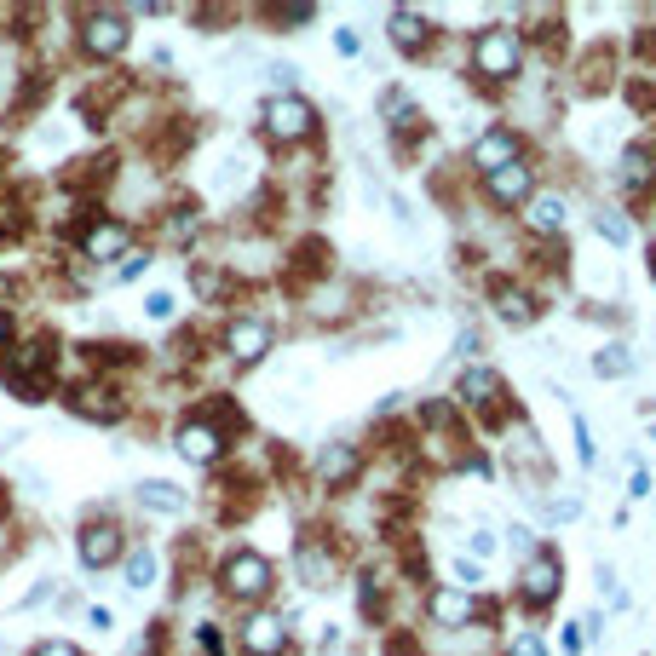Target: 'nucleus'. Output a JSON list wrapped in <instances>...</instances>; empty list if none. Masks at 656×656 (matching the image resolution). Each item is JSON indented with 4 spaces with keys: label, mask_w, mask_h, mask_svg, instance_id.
I'll list each match as a JSON object with an SVG mask.
<instances>
[{
    "label": "nucleus",
    "mask_w": 656,
    "mask_h": 656,
    "mask_svg": "<svg viewBox=\"0 0 656 656\" xmlns=\"http://www.w3.org/2000/svg\"><path fill=\"white\" fill-rule=\"evenodd\" d=\"M116 254H127V225H93L87 231V259H116Z\"/></svg>",
    "instance_id": "f3484780"
},
{
    "label": "nucleus",
    "mask_w": 656,
    "mask_h": 656,
    "mask_svg": "<svg viewBox=\"0 0 656 656\" xmlns=\"http://www.w3.org/2000/svg\"><path fill=\"white\" fill-rule=\"evenodd\" d=\"M29 656H81V651H75V645H64V639H41Z\"/></svg>",
    "instance_id": "c85d7f7f"
},
{
    "label": "nucleus",
    "mask_w": 656,
    "mask_h": 656,
    "mask_svg": "<svg viewBox=\"0 0 656 656\" xmlns=\"http://www.w3.org/2000/svg\"><path fill=\"white\" fill-rule=\"evenodd\" d=\"M495 553V536L490 530H472V559H490Z\"/></svg>",
    "instance_id": "2f4dec72"
},
{
    "label": "nucleus",
    "mask_w": 656,
    "mask_h": 656,
    "mask_svg": "<svg viewBox=\"0 0 656 656\" xmlns=\"http://www.w3.org/2000/svg\"><path fill=\"white\" fill-rule=\"evenodd\" d=\"M156 582V553L150 547H133V559H127V587H150Z\"/></svg>",
    "instance_id": "4be33fe9"
},
{
    "label": "nucleus",
    "mask_w": 656,
    "mask_h": 656,
    "mask_svg": "<svg viewBox=\"0 0 656 656\" xmlns=\"http://www.w3.org/2000/svg\"><path fill=\"white\" fill-rule=\"evenodd\" d=\"M392 41H398L403 52H421L426 41H432V29H426V18H415V12H392Z\"/></svg>",
    "instance_id": "a211bd4d"
},
{
    "label": "nucleus",
    "mask_w": 656,
    "mask_h": 656,
    "mask_svg": "<svg viewBox=\"0 0 656 656\" xmlns=\"http://www.w3.org/2000/svg\"><path fill=\"white\" fill-rule=\"evenodd\" d=\"M576 455H582V467H593V461H599V449H593V432H587L582 415H576Z\"/></svg>",
    "instance_id": "a878e982"
},
{
    "label": "nucleus",
    "mask_w": 656,
    "mask_h": 656,
    "mask_svg": "<svg viewBox=\"0 0 656 656\" xmlns=\"http://www.w3.org/2000/svg\"><path fill=\"white\" fill-rule=\"evenodd\" d=\"M513 656H547V651H541V639H536V633H524V639L513 645Z\"/></svg>",
    "instance_id": "473e14b6"
},
{
    "label": "nucleus",
    "mask_w": 656,
    "mask_h": 656,
    "mask_svg": "<svg viewBox=\"0 0 656 656\" xmlns=\"http://www.w3.org/2000/svg\"><path fill=\"white\" fill-rule=\"evenodd\" d=\"M628 490H633V495H645V490H651V472L639 467V461H628Z\"/></svg>",
    "instance_id": "7c9ffc66"
},
{
    "label": "nucleus",
    "mask_w": 656,
    "mask_h": 656,
    "mask_svg": "<svg viewBox=\"0 0 656 656\" xmlns=\"http://www.w3.org/2000/svg\"><path fill=\"white\" fill-rule=\"evenodd\" d=\"M599 231H605L610 242H628V225H622V219H616V213H599Z\"/></svg>",
    "instance_id": "c756f323"
},
{
    "label": "nucleus",
    "mask_w": 656,
    "mask_h": 656,
    "mask_svg": "<svg viewBox=\"0 0 656 656\" xmlns=\"http://www.w3.org/2000/svg\"><path fill=\"white\" fill-rule=\"evenodd\" d=\"M426 610H432L438 628H467L472 616H478V599H472V593H455V587H438V593L426 599Z\"/></svg>",
    "instance_id": "9d476101"
},
{
    "label": "nucleus",
    "mask_w": 656,
    "mask_h": 656,
    "mask_svg": "<svg viewBox=\"0 0 656 656\" xmlns=\"http://www.w3.org/2000/svg\"><path fill=\"white\" fill-rule=\"evenodd\" d=\"M127 41H133L127 12H87V24H81V47L93 52V58H116V52H127Z\"/></svg>",
    "instance_id": "20e7f679"
},
{
    "label": "nucleus",
    "mask_w": 656,
    "mask_h": 656,
    "mask_svg": "<svg viewBox=\"0 0 656 656\" xmlns=\"http://www.w3.org/2000/svg\"><path fill=\"white\" fill-rule=\"evenodd\" d=\"M564 651H570V656L582 651V622H570V628H564Z\"/></svg>",
    "instance_id": "f704fd0d"
},
{
    "label": "nucleus",
    "mask_w": 656,
    "mask_h": 656,
    "mask_svg": "<svg viewBox=\"0 0 656 656\" xmlns=\"http://www.w3.org/2000/svg\"><path fill=\"white\" fill-rule=\"evenodd\" d=\"M576 513H582V501H576V495H564V501H547V507H541L547 524H564V518H576Z\"/></svg>",
    "instance_id": "393cba45"
},
{
    "label": "nucleus",
    "mask_w": 656,
    "mask_h": 656,
    "mask_svg": "<svg viewBox=\"0 0 656 656\" xmlns=\"http://www.w3.org/2000/svg\"><path fill=\"white\" fill-rule=\"evenodd\" d=\"M334 52H346V58L357 52V35H352V29H334Z\"/></svg>",
    "instance_id": "72a5a7b5"
},
{
    "label": "nucleus",
    "mask_w": 656,
    "mask_h": 656,
    "mask_svg": "<svg viewBox=\"0 0 656 656\" xmlns=\"http://www.w3.org/2000/svg\"><path fill=\"white\" fill-rule=\"evenodd\" d=\"M179 455H185L190 467H213L225 455V432L213 421H185L179 426Z\"/></svg>",
    "instance_id": "39448f33"
},
{
    "label": "nucleus",
    "mask_w": 656,
    "mask_h": 656,
    "mask_svg": "<svg viewBox=\"0 0 656 656\" xmlns=\"http://www.w3.org/2000/svg\"><path fill=\"white\" fill-rule=\"evenodd\" d=\"M116 553H121V530L104 524V518H93V524L81 530V564H87V570H104Z\"/></svg>",
    "instance_id": "1a4fd4ad"
},
{
    "label": "nucleus",
    "mask_w": 656,
    "mask_h": 656,
    "mask_svg": "<svg viewBox=\"0 0 656 656\" xmlns=\"http://www.w3.org/2000/svg\"><path fill=\"white\" fill-rule=\"evenodd\" d=\"M524 599H530V605H553V599H559V559H553V553H541V559L524 564Z\"/></svg>",
    "instance_id": "9b49d317"
},
{
    "label": "nucleus",
    "mask_w": 656,
    "mask_h": 656,
    "mask_svg": "<svg viewBox=\"0 0 656 656\" xmlns=\"http://www.w3.org/2000/svg\"><path fill=\"white\" fill-rule=\"evenodd\" d=\"M490 196L495 202H524L530 196V167L513 162V167H501V173H490Z\"/></svg>",
    "instance_id": "dca6fc26"
},
{
    "label": "nucleus",
    "mask_w": 656,
    "mask_h": 656,
    "mask_svg": "<svg viewBox=\"0 0 656 656\" xmlns=\"http://www.w3.org/2000/svg\"><path fill=\"white\" fill-rule=\"evenodd\" d=\"M242 651L248 656H282L288 651V622H282V616H248V628H242Z\"/></svg>",
    "instance_id": "0eeeda50"
},
{
    "label": "nucleus",
    "mask_w": 656,
    "mask_h": 656,
    "mask_svg": "<svg viewBox=\"0 0 656 656\" xmlns=\"http://www.w3.org/2000/svg\"><path fill=\"white\" fill-rule=\"evenodd\" d=\"M139 507H150V513H185V490L167 484V478H150V484H139Z\"/></svg>",
    "instance_id": "2eb2a0df"
},
{
    "label": "nucleus",
    "mask_w": 656,
    "mask_h": 656,
    "mask_svg": "<svg viewBox=\"0 0 656 656\" xmlns=\"http://www.w3.org/2000/svg\"><path fill=\"white\" fill-rule=\"evenodd\" d=\"M144 317H150V323H167V317H173V294H150V300H144Z\"/></svg>",
    "instance_id": "bb28decb"
},
{
    "label": "nucleus",
    "mask_w": 656,
    "mask_h": 656,
    "mask_svg": "<svg viewBox=\"0 0 656 656\" xmlns=\"http://www.w3.org/2000/svg\"><path fill=\"white\" fill-rule=\"evenodd\" d=\"M352 472H357V449L352 444H328L323 455H317V478H323V484H346Z\"/></svg>",
    "instance_id": "4468645a"
},
{
    "label": "nucleus",
    "mask_w": 656,
    "mask_h": 656,
    "mask_svg": "<svg viewBox=\"0 0 656 656\" xmlns=\"http://www.w3.org/2000/svg\"><path fill=\"white\" fill-rule=\"evenodd\" d=\"M225 352H231L236 363H259V357L271 352V328L259 323V317H236V323L225 328Z\"/></svg>",
    "instance_id": "423d86ee"
},
{
    "label": "nucleus",
    "mask_w": 656,
    "mask_h": 656,
    "mask_svg": "<svg viewBox=\"0 0 656 656\" xmlns=\"http://www.w3.org/2000/svg\"><path fill=\"white\" fill-rule=\"evenodd\" d=\"M513 162H524L513 133H484V139L472 144V167H478L484 179H490V173H501V167H513Z\"/></svg>",
    "instance_id": "6e6552de"
},
{
    "label": "nucleus",
    "mask_w": 656,
    "mask_h": 656,
    "mask_svg": "<svg viewBox=\"0 0 656 656\" xmlns=\"http://www.w3.org/2000/svg\"><path fill=\"white\" fill-rule=\"evenodd\" d=\"M300 576L311 587H328V553H317V547H300Z\"/></svg>",
    "instance_id": "b1692460"
},
{
    "label": "nucleus",
    "mask_w": 656,
    "mask_h": 656,
    "mask_svg": "<svg viewBox=\"0 0 656 656\" xmlns=\"http://www.w3.org/2000/svg\"><path fill=\"white\" fill-rule=\"evenodd\" d=\"M651 179H656V156H651V150H628V156H622V185L645 190Z\"/></svg>",
    "instance_id": "6ab92c4d"
},
{
    "label": "nucleus",
    "mask_w": 656,
    "mask_h": 656,
    "mask_svg": "<svg viewBox=\"0 0 656 656\" xmlns=\"http://www.w3.org/2000/svg\"><path fill=\"white\" fill-rule=\"evenodd\" d=\"M144 265H150V254H127V259L116 265V282H133V277L144 271Z\"/></svg>",
    "instance_id": "cd10ccee"
},
{
    "label": "nucleus",
    "mask_w": 656,
    "mask_h": 656,
    "mask_svg": "<svg viewBox=\"0 0 656 656\" xmlns=\"http://www.w3.org/2000/svg\"><path fill=\"white\" fill-rule=\"evenodd\" d=\"M311 127H317V110L294 93H277L265 98V133L277 144H294V139H311Z\"/></svg>",
    "instance_id": "f257e3e1"
},
{
    "label": "nucleus",
    "mask_w": 656,
    "mask_h": 656,
    "mask_svg": "<svg viewBox=\"0 0 656 656\" xmlns=\"http://www.w3.org/2000/svg\"><path fill=\"white\" fill-rule=\"evenodd\" d=\"M628 369H633V352H622V346H610V352L593 357V375H605V380L628 375Z\"/></svg>",
    "instance_id": "5701e85b"
},
{
    "label": "nucleus",
    "mask_w": 656,
    "mask_h": 656,
    "mask_svg": "<svg viewBox=\"0 0 656 656\" xmlns=\"http://www.w3.org/2000/svg\"><path fill=\"white\" fill-rule=\"evenodd\" d=\"M472 64H478V75H490V81H513L518 75V35L513 29H484V35L472 41Z\"/></svg>",
    "instance_id": "f03ea898"
},
{
    "label": "nucleus",
    "mask_w": 656,
    "mask_h": 656,
    "mask_svg": "<svg viewBox=\"0 0 656 656\" xmlns=\"http://www.w3.org/2000/svg\"><path fill=\"white\" fill-rule=\"evenodd\" d=\"M495 311H501V317H507L513 328L536 323V300H530L524 288H513V282H495Z\"/></svg>",
    "instance_id": "f8f14e48"
},
{
    "label": "nucleus",
    "mask_w": 656,
    "mask_h": 656,
    "mask_svg": "<svg viewBox=\"0 0 656 656\" xmlns=\"http://www.w3.org/2000/svg\"><path fill=\"white\" fill-rule=\"evenodd\" d=\"M6 334H12V323H6V311H0V346H6Z\"/></svg>",
    "instance_id": "c9c22d12"
},
{
    "label": "nucleus",
    "mask_w": 656,
    "mask_h": 656,
    "mask_svg": "<svg viewBox=\"0 0 656 656\" xmlns=\"http://www.w3.org/2000/svg\"><path fill=\"white\" fill-rule=\"evenodd\" d=\"M524 219H530V231L553 236V231L564 225V202H559V196H541V202H530V213H524Z\"/></svg>",
    "instance_id": "412c9836"
},
{
    "label": "nucleus",
    "mask_w": 656,
    "mask_h": 656,
    "mask_svg": "<svg viewBox=\"0 0 656 656\" xmlns=\"http://www.w3.org/2000/svg\"><path fill=\"white\" fill-rule=\"evenodd\" d=\"M651 438H656V421H651Z\"/></svg>",
    "instance_id": "e433bc0d"
},
{
    "label": "nucleus",
    "mask_w": 656,
    "mask_h": 656,
    "mask_svg": "<svg viewBox=\"0 0 656 656\" xmlns=\"http://www.w3.org/2000/svg\"><path fill=\"white\" fill-rule=\"evenodd\" d=\"M219 582L231 599H265L271 593V564L259 559V553H231L225 570H219Z\"/></svg>",
    "instance_id": "7ed1b4c3"
},
{
    "label": "nucleus",
    "mask_w": 656,
    "mask_h": 656,
    "mask_svg": "<svg viewBox=\"0 0 656 656\" xmlns=\"http://www.w3.org/2000/svg\"><path fill=\"white\" fill-rule=\"evenodd\" d=\"M70 409H75V415H87V421H116V415H121L116 392H104V386H81V392L70 398Z\"/></svg>",
    "instance_id": "ddd939ff"
},
{
    "label": "nucleus",
    "mask_w": 656,
    "mask_h": 656,
    "mask_svg": "<svg viewBox=\"0 0 656 656\" xmlns=\"http://www.w3.org/2000/svg\"><path fill=\"white\" fill-rule=\"evenodd\" d=\"M495 392H501L495 369H467V375H461V398H467V403H478V409H484V403H490Z\"/></svg>",
    "instance_id": "aec40b11"
}]
</instances>
